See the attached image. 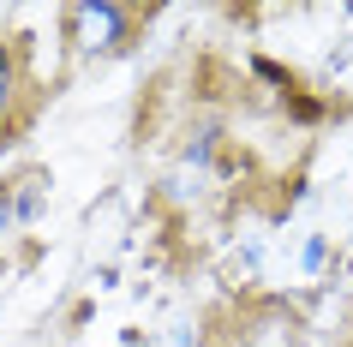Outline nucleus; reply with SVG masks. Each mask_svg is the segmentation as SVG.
Listing matches in <instances>:
<instances>
[{
    "label": "nucleus",
    "mask_w": 353,
    "mask_h": 347,
    "mask_svg": "<svg viewBox=\"0 0 353 347\" xmlns=\"http://www.w3.org/2000/svg\"><path fill=\"white\" fill-rule=\"evenodd\" d=\"M19 48L12 42H0V120H12V108H19Z\"/></svg>",
    "instance_id": "nucleus-2"
},
{
    "label": "nucleus",
    "mask_w": 353,
    "mask_h": 347,
    "mask_svg": "<svg viewBox=\"0 0 353 347\" xmlns=\"http://www.w3.org/2000/svg\"><path fill=\"white\" fill-rule=\"evenodd\" d=\"M138 6H120V0H78L66 12V30H72L78 54H120L132 48V30H138Z\"/></svg>",
    "instance_id": "nucleus-1"
}]
</instances>
